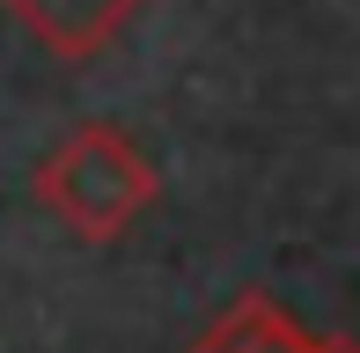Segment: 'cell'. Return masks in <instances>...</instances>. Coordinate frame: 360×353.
<instances>
[{"instance_id":"cell-1","label":"cell","mask_w":360,"mask_h":353,"mask_svg":"<svg viewBox=\"0 0 360 353\" xmlns=\"http://www.w3.org/2000/svg\"><path fill=\"white\" fill-rule=\"evenodd\" d=\"M162 199V169L147 162V148L125 125L89 118L37 162V206L74 229L81 243H118L125 229Z\"/></svg>"},{"instance_id":"cell-2","label":"cell","mask_w":360,"mask_h":353,"mask_svg":"<svg viewBox=\"0 0 360 353\" xmlns=\"http://www.w3.org/2000/svg\"><path fill=\"white\" fill-rule=\"evenodd\" d=\"M0 8H8L52 59L89 67V59H103L110 44L125 37V23H133L147 0H0Z\"/></svg>"},{"instance_id":"cell-3","label":"cell","mask_w":360,"mask_h":353,"mask_svg":"<svg viewBox=\"0 0 360 353\" xmlns=\"http://www.w3.org/2000/svg\"><path fill=\"white\" fill-rule=\"evenodd\" d=\"M316 346H323V339H316V331H302L272 295H243L236 309H228L221 324H206L184 353H316Z\"/></svg>"},{"instance_id":"cell-4","label":"cell","mask_w":360,"mask_h":353,"mask_svg":"<svg viewBox=\"0 0 360 353\" xmlns=\"http://www.w3.org/2000/svg\"><path fill=\"white\" fill-rule=\"evenodd\" d=\"M316 353H353V339H323V346H316Z\"/></svg>"}]
</instances>
